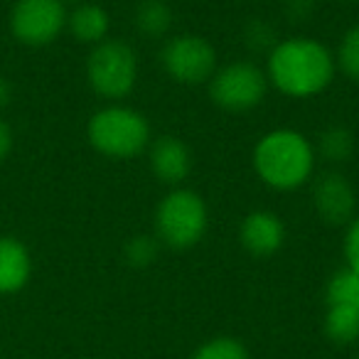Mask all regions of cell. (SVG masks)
Listing matches in <instances>:
<instances>
[{
	"label": "cell",
	"mask_w": 359,
	"mask_h": 359,
	"mask_svg": "<svg viewBox=\"0 0 359 359\" xmlns=\"http://www.w3.org/2000/svg\"><path fill=\"white\" fill-rule=\"evenodd\" d=\"M32 261L25 244L13 236H0V293H18L30 280Z\"/></svg>",
	"instance_id": "cell-12"
},
{
	"label": "cell",
	"mask_w": 359,
	"mask_h": 359,
	"mask_svg": "<svg viewBox=\"0 0 359 359\" xmlns=\"http://www.w3.org/2000/svg\"><path fill=\"white\" fill-rule=\"evenodd\" d=\"M163 69L180 84H202L217 72V52L205 37L180 35L163 47Z\"/></svg>",
	"instance_id": "cell-7"
},
{
	"label": "cell",
	"mask_w": 359,
	"mask_h": 359,
	"mask_svg": "<svg viewBox=\"0 0 359 359\" xmlns=\"http://www.w3.org/2000/svg\"><path fill=\"white\" fill-rule=\"evenodd\" d=\"M254 170L273 190H298L315 170V148L298 130L276 128L256 143Z\"/></svg>",
	"instance_id": "cell-2"
},
{
	"label": "cell",
	"mask_w": 359,
	"mask_h": 359,
	"mask_svg": "<svg viewBox=\"0 0 359 359\" xmlns=\"http://www.w3.org/2000/svg\"><path fill=\"white\" fill-rule=\"evenodd\" d=\"M13 150V130L6 121H0V160H6Z\"/></svg>",
	"instance_id": "cell-24"
},
{
	"label": "cell",
	"mask_w": 359,
	"mask_h": 359,
	"mask_svg": "<svg viewBox=\"0 0 359 359\" xmlns=\"http://www.w3.org/2000/svg\"><path fill=\"white\" fill-rule=\"evenodd\" d=\"M325 334L334 344H352L359 339V310L344 305H327L325 313Z\"/></svg>",
	"instance_id": "cell-15"
},
{
	"label": "cell",
	"mask_w": 359,
	"mask_h": 359,
	"mask_svg": "<svg viewBox=\"0 0 359 359\" xmlns=\"http://www.w3.org/2000/svg\"><path fill=\"white\" fill-rule=\"evenodd\" d=\"M86 79L96 94L109 101L128 96L138 79V60L133 47L121 40H104L94 45L86 60Z\"/></svg>",
	"instance_id": "cell-5"
},
{
	"label": "cell",
	"mask_w": 359,
	"mask_h": 359,
	"mask_svg": "<svg viewBox=\"0 0 359 359\" xmlns=\"http://www.w3.org/2000/svg\"><path fill=\"white\" fill-rule=\"evenodd\" d=\"M315 0H285V11L293 20H305L313 13Z\"/></svg>",
	"instance_id": "cell-23"
},
{
	"label": "cell",
	"mask_w": 359,
	"mask_h": 359,
	"mask_svg": "<svg viewBox=\"0 0 359 359\" xmlns=\"http://www.w3.org/2000/svg\"><path fill=\"white\" fill-rule=\"evenodd\" d=\"M65 27L67 11L62 0H18L11 13V30L22 45H50Z\"/></svg>",
	"instance_id": "cell-8"
},
{
	"label": "cell",
	"mask_w": 359,
	"mask_h": 359,
	"mask_svg": "<svg viewBox=\"0 0 359 359\" xmlns=\"http://www.w3.org/2000/svg\"><path fill=\"white\" fill-rule=\"evenodd\" d=\"M327 305H344V308L359 310V273L344 266L342 271L330 278L327 290H325Z\"/></svg>",
	"instance_id": "cell-17"
},
{
	"label": "cell",
	"mask_w": 359,
	"mask_h": 359,
	"mask_svg": "<svg viewBox=\"0 0 359 359\" xmlns=\"http://www.w3.org/2000/svg\"><path fill=\"white\" fill-rule=\"evenodd\" d=\"M150 168L155 177L165 185H180L192 170V155L190 148L175 135H163L150 145Z\"/></svg>",
	"instance_id": "cell-11"
},
{
	"label": "cell",
	"mask_w": 359,
	"mask_h": 359,
	"mask_svg": "<svg viewBox=\"0 0 359 359\" xmlns=\"http://www.w3.org/2000/svg\"><path fill=\"white\" fill-rule=\"evenodd\" d=\"M334 65L347 79L359 81V22L344 32L337 55H334Z\"/></svg>",
	"instance_id": "cell-19"
},
{
	"label": "cell",
	"mask_w": 359,
	"mask_h": 359,
	"mask_svg": "<svg viewBox=\"0 0 359 359\" xmlns=\"http://www.w3.org/2000/svg\"><path fill=\"white\" fill-rule=\"evenodd\" d=\"M190 359H249V349L236 337H212L195 349Z\"/></svg>",
	"instance_id": "cell-18"
},
{
	"label": "cell",
	"mask_w": 359,
	"mask_h": 359,
	"mask_svg": "<svg viewBox=\"0 0 359 359\" xmlns=\"http://www.w3.org/2000/svg\"><path fill=\"white\" fill-rule=\"evenodd\" d=\"M239 239L241 246L249 251L251 256H273L276 251L283 246L285 239V226L273 212L269 210H256L244 217L239 226Z\"/></svg>",
	"instance_id": "cell-10"
},
{
	"label": "cell",
	"mask_w": 359,
	"mask_h": 359,
	"mask_svg": "<svg viewBox=\"0 0 359 359\" xmlns=\"http://www.w3.org/2000/svg\"><path fill=\"white\" fill-rule=\"evenodd\" d=\"M67 27L74 35V40L86 42V45H99L106 40V32H109V13L94 3H79L67 15Z\"/></svg>",
	"instance_id": "cell-13"
},
{
	"label": "cell",
	"mask_w": 359,
	"mask_h": 359,
	"mask_svg": "<svg viewBox=\"0 0 359 359\" xmlns=\"http://www.w3.org/2000/svg\"><path fill=\"white\" fill-rule=\"evenodd\" d=\"M72 3H89V0H72Z\"/></svg>",
	"instance_id": "cell-26"
},
{
	"label": "cell",
	"mask_w": 359,
	"mask_h": 359,
	"mask_svg": "<svg viewBox=\"0 0 359 359\" xmlns=\"http://www.w3.org/2000/svg\"><path fill=\"white\" fill-rule=\"evenodd\" d=\"M334 55L318 40L293 37L283 40L269 52L266 76L285 96L310 99L330 86L334 79Z\"/></svg>",
	"instance_id": "cell-1"
},
{
	"label": "cell",
	"mask_w": 359,
	"mask_h": 359,
	"mask_svg": "<svg viewBox=\"0 0 359 359\" xmlns=\"http://www.w3.org/2000/svg\"><path fill=\"white\" fill-rule=\"evenodd\" d=\"M269 89V76L254 62H231L212 74L210 96L219 109L239 114L259 106Z\"/></svg>",
	"instance_id": "cell-6"
},
{
	"label": "cell",
	"mask_w": 359,
	"mask_h": 359,
	"mask_svg": "<svg viewBox=\"0 0 359 359\" xmlns=\"http://www.w3.org/2000/svg\"><path fill=\"white\" fill-rule=\"evenodd\" d=\"M318 150L330 163H347L354 153V135L344 126H330L320 133Z\"/></svg>",
	"instance_id": "cell-16"
},
{
	"label": "cell",
	"mask_w": 359,
	"mask_h": 359,
	"mask_svg": "<svg viewBox=\"0 0 359 359\" xmlns=\"http://www.w3.org/2000/svg\"><path fill=\"white\" fill-rule=\"evenodd\" d=\"M86 138L96 153L114 160L138 158L150 143V126L130 106H106L91 116Z\"/></svg>",
	"instance_id": "cell-3"
},
{
	"label": "cell",
	"mask_w": 359,
	"mask_h": 359,
	"mask_svg": "<svg viewBox=\"0 0 359 359\" xmlns=\"http://www.w3.org/2000/svg\"><path fill=\"white\" fill-rule=\"evenodd\" d=\"M160 254V244L155 236L150 234H138L133 239L126 241L123 246V256L133 269H148L150 264H155Z\"/></svg>",
	"instance_id": "cell-20"
},
{
	"label": "cell",
	"mask_w": 359,
	"mask_h": 359,
	"mask_svg": "<svg viewBox=\"0 0 359 359\" xmlns=\"http://www.w3.org/2000/svg\"><path fill=\"white\" fill-rule=\"evenodd\" d=\"M313 205L320 219L327 224H349L357 215V195L354 187L344 175L323 172L315 180L313 187Z\"/></svg>",
	"instance_id": "cell-9"
},
{
	"label": "cell",
	"mask_w": 359,
	"mask_h": 359,
	"mask_svg": "<svg viewBox=\"0 0 359 359\" xmlns=\"http://www.w3.org/2000/svg\"><path fill=\"white\" fill-rule=\"evenodd\" d=\"M246 42H249L251 50L261 52V50H273L278 42H273V30H271L266 22H251L246 27Z\"/></svg>",
	"instance_id": "cell-21"
},
{
	"label": "cell",
	"mask_w": 359,
	"mask_h": 359,
	"mask_svg": "<svg viewBox=\"0 0 359 359\" xmlns=\"http://www.w3.org/2000/svg\"><path fill=\"white\" fill-rule=\"evenodd\" d=\"M11 99H13V86H11V81H8L6 76H0V109L11 104Z\"/></svg>",
	"instance_id": "cell-25"
},
{
	"label": "cell",
	"mask_w": 359,
	"mask_h": 359,
	"mask_svg": "<svg viewBox=\"0 0 359 359\" xmlns=\"http://www.w3.org/2000/svg\"><path fill=\"white\" fill-rule=\"evenodd\" d=\"M207 222L210 215L205 200L187 187H175L155 210V234L170 249L185 251L200 244L207 231Z\"/></svg>",
	"instance_id": "cell-4"
},
{
	"label": "cell",
	"mask_w": 359,
	"mask_h": 359,
	"mask_svg": "<svg viewBox=\"0 0 359 359\" xmlns=\"http://www.w3.org/2000/svg\"><path fill=\"white\" fill-rule=\"evenodd\" d=\"M172 25V11L165 0H140L135 8V27L145 37H163L168 35Z\"/></svg>",
	"instance_id": "cell-14"
},
{
	"label": "cell",
	"mask_w": 359,
	"mask_h": 359,
	"mask_svg": "<svg viewBox=\"0 0 359 359\" xmlns=\"http://www.w3.org/2000/svg\"><path fill=\"white\" fill-rule=\"evenodd\" d=\"M344 259H347V269L359 273V215L347 224V234H344Z\"/></svg>",
	"instance_id": "cell-22"
}]
</instances>
